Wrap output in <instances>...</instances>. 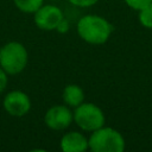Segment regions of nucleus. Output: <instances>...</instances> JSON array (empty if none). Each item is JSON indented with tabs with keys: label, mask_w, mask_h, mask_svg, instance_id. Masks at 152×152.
Listing matches in <instances>:
<instances>
[{
	"label": "nucleus",
	"mask_w": 152,
	"mask_h": 152,
	"mask_svg": "<svg viewBox=\"0 0 152 152\" xmlns=\"http://www.w3.org/2000/svg\"><path fill=\"white\" fill-rule=\"evenodd\" d=\"M80 37L90 44H103L108 40L113 26L102 17L88 14L80 19L77 24Z\"/></svg>",
	"instance_id": "1"
},
{
	"label": "nucleus",
	"mask_w": 152,
	"mask_h": 152,
	"mask_svg": "<svg viewBox=\"0 0 152 152\" xmlns=\"http://www.w3.org/2000/svg\"><path fill=\"white\" fill-rule=\"evenodd\" d=\"M88 145L94 152H122L125 150L122 135L110 127H100L93 131Z\"/></svg>",
	"instance_id": "2"
},
{
	"label": "nucleus",
	"mask_w": 152,
	"mask_h": 152,
	"mask_svg": "<svg viewBox=\"0 0 152 152\" xmlns=\"http://www.w3.org/2000/svg\"><path fill=\"white\" fill-rule=\"evenodd\" d=\"M27 64V51L18 42L7 43L0 49V65L10 75L19 74Z\"/></svg>",
	"instance_id": "3"
},
{
	"label": "nucleus",
	"mask_w": 152,
	"mask_h": 152,
	"mask_svg": "<svg viewBox=\"0 0 152 152\" xmlns=\"http://www.w3.org/2000/svg\"><path fill=\"white\" fill-rule=\"evenodd\" d=\"M75 122L84 131H95L103 126L104 115L102 110L94 103H81L74 113Z\"/></svg>",
	"instance_id": "4"
},
{
	"label": "nucleus",
	"mask_w": 152,
	"mask_h": 152,
	"mask_svg": "<svg viewBox=\"0 0 152 152\" xmlns=\"http://www.w3.org/2000/svg\"><path fill=\"white\" fill-rule=\"evenodd\" d=\"M63 19L62 11L53 5L42 6L38 11L34 12V23L36 25L45 31L56 30L57 25Z\"/></svg>",
	"instance_id": "5"
},
{
	"label": "nucleus",
	"mask_w": 152,
	"mask_h": 152,
	"mask_svg": "<svg viewBox=\"0 0 152 152\" xmlns=\"http://www.w3.org/2000/svg\"><path fill=\"white\" fill-rule=\"evenodd\" d=\"M4 108L8 114L13 116H23L30 110L31 101L24 91L13 90L5 96Z\"/></svg>",
	"instance_id": "6"
},
{
	"label": "nucleus",
	"mask_w": 152,
	"mask_h": 152,
	"mask_svg": "<svg viewBox=\"0 0 152 152\" xmlns=\"http://www.w3.org/2000/svg\"><path fill=\"white\" fill-rule=\"evenodd\" d=\"M72 119L74 114L69 108H66V106H53L46 112L44 121L51 129L62 131L69 127Z\"/></svg>",
	"instance_id": "7"
},
{
	"label": "nucleus",
	"mask_w": 152,
	"mask_h": 152,
	"mask_svg": "<svg viewBox=\"0 0 152 152\" xmlns=\"http://www.w3.org/2000/svg\"><path fill=\"white\" fill-rule=\"evenodd\" d=\"M88 147L87 138L78 132L66 133L61 140V148L64 152H83Z\"/></svg>",
	"instance_id": "8"
},
{
	"label": "nucleus",
	"mask_w": 152,
	"mask_h": 152,
	"mask_svg": "<svg viewBox=\"0 0 152 152\" xmlns=\"http://www.w3.org/2000/svg\"><path fill=\"white\" fill-rule=\"evenodd\" d=\"M84 100L83 90L76 84H69L63 90V101L70 107L80 106Z\"/></svg>",
	"instance_id": "9"
},
{
	"label": "nucleus",
	"mask_w": 152,
	"mask_h": 152,
	"mask_svg": "<svg viewBox=\"0 0 152 152\" xmlns=\"http://www.w3.org/2000/svg\"><path fill=\"white\" fill-rule=\"evenodd\" d=\"M15 6L25 13H34L43 6V0H14Z\"/></svg>",
	"instance_id": "10"
},
{
	"label": "nucleus",
	"mask_w": 152,
	"mask_h": 152,
	"mask_svg": "<svg viewBox=\"0 0 152 152\" xmlns=\"http://www.w3.org/2000/svg\"><path fill=\"white\" fill-rule=\"evenodd\" d=\"M139 20L142 26H145L147 28H152V2L148 6L140 10Z\"/></svg>",
	"instance_id": "11"
},
{
	"label": "nucleus",
	"mask_w": 152,
	"mask_h": 152,
	"mask_svg": "<svg viewBox=\"0 0 152 152\" xmlns=\"http://www.w3.org/2000/svg\"><path fill=\"white\" fill-rule=\"evenodd\" d=\"M125 1L129 7H132L133 10H139V11L148 6L152 2V0H125Z\"/></svg>",
	"instance_id": "12"
},
{
	"label": "nucleus",
	"mask_w": 152,
	"mask_h": 152,
	"mask_svg": "<svg viewBox=\"0 0 152 152\" xmlns=\"http://www.w3.org/2000/svg\"><path fill=\"white\" fill-rule=\"evenodd\" d=\"M69 1L72 5L78 6V7H89V6L95 5L99 0H69Z\"/></svg>",
	"instance_id": "13"
},
{
	"label": "nucleus",
	"mask_w": 152,
	"mask_h": 152,
	"mask_svg": "<svg viewBox=\"0 0 152 152\" xmlns=\"http://www.w3.org/2000/svg\"><path fill=\"white\" fill-rule=\"evenodd\" d=\"M6 86H7V72L2 68H0V93L4 91Z\"/></svg>",
	"instance_id": "14"
},
{
	"label": "nucleus",
	"mask_w": 152,
	"mask_h": 152,
	"mask_svg": "<svg viewBox=\"0 0 152 152\" xmlns=\"http://www.w3.org/2000/svg\"><path fill=\"white\" fill-rule=\"evenodd\" d=\"M56 30H57L58 32H61V33H65V32H68V30H69V23L63 18V19L61 20V23L57 25Z\"/></svg>",
	"instance_id": "15"
}]
</instances>
